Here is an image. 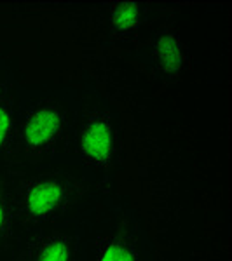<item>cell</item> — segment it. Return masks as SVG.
I'll use <instances>...</instances> for the list:
<instances>
[{
	"instance_id": "1",
	"label": "cell",
	"mask_w": 232,
	"mask_h": 261,
	"mask_svg": "<svg viewBox=\"0 0 232 261\" xmlns=\"http://www.w3.org/2000/svg\"><path fill=\"white\" fill-rule=\"evenodd\" d=\"M77 112V91H27L21 87L16 157L18 172L68 164Z\"/></svg>"
},
{
	"instance_id": "2",
	"label": "cell",
	"mask_w": 232,
	"mask_h": 261,
	"mask_svg": "<svg viewBox=\"0 0 232 261\" xmlns=\"http://www.w3.org/2000/svg\"><path fill=\"white\" fill-rule=\"evenodd\" d=\"M95 195V185L70 164L18 172L12 183V200L21 235L66 221Z\"/></svg>"
},
{
	"instance_id": "3",
	"label": "cell",
	"mask_w": 232,
	"mask_h": 261,
	"mask_svg": "<svg viewBox=\"0 0 232 261\" xmlns=\"http://www.w3.org/2000/svg\"><path fill=\"white\" fill-rule=\"evenodd\" d=\"M122 127L115 107L87 81L77 91V112L68 164L79 167L96 193H110L121 166Z\"/></svg>"
},
{
	"instance_id": "4",
	"label": "cell",
	"mask_w": 232,
	"mask_h": 261,
	"mask_svg": "<svg viewBox=\"0 0 232 261\" xmlns=\"http://www.w3.org/2000/svg\"><path fill=\"white\" fill-rule=\"evenodd\" d=\"M81 261H154V244L131 205L96 193L81 211Z\"/></svg>"
},
{
	"instance_id": "5",
	"label": "cell",
	"mask_w": 232,
	"mask_h": 261,
	"mask_svg": "<svg viewBox=\"0 0 232 261\" xmlns=\"http://www.w3.org/2000/svg\"><path fill=\"white\" fill-rule=\"evenodd\" d=\"M81 211L54 226L21 235L11 261H81Z\"/></svg>"
},
{
	"instance_id": "6",
	"label": "cell",
	"mask_w": 232,
	"mask_h": 261,
	"mask_svg": "<svg viewBox=\"0 0 232 261\" xmlns=\"http://www.w3.org/2000/svg\"><path fill=\"white\" fill-rule=\"evenodd\" d=\"M21 86L9 68H0V172L18 174V136Z\"/></svg>"
},
{
	"instance_id": "7",
	"label": "cell",
	"mask_w": 232,
	"mask_h": 261,
	"mask_svg": "<svg viewBox=\"0 0 232 261\" xmlns=\"http://www.w3.org/2000/svg\"><path fill=\"white\" fill-rule=\"evenodd\" d=\"M147 65L164 81H175L187 68V49L180 35L173 30H161L150 40Z\"/></svg>"
},
{
	"instance_id": "8",
	"label": "cell",
	"mask_w": 232,
	"mask_h": 261,
	"mask_svg": "<svg viewBox=\"0 0 232 261\" xmlns=\"http://www.w3.org/2000/svg\"><path fill=\"white\" fill-rule=\"evenodd\" d=\"M107 27L110 37L119 42L138 39L145 23V9L138 2H113L107 7Z\"/></svg>"
},
{
	"instance_id": "9",
	"label": "cell",
	"mask_w": 232,
	"mask_h": 261,
	"mask_svg": "<svg viewBox=\"0 0 232 261\" xmlns=\"http://www.w3.org/2000/svg\"><path fill=\"white\" fill-rule=\"evenodd\" d=\"M14 176V172H0V258L12 252L21 237L12 200Z\"/></svg>"
}]
</instances>
